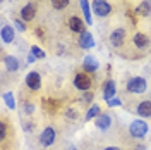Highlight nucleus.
Masks as SVG:
<instances>
[{
  "label": "nucleus",
  "instance_id": "nucleus-1",
  "mask_svg": "<svg viewBox=\"0 0 151 150\" xmlns=\"http://www.w3.org/2000/svg\"><path fill=\"white\" fill-rule=\"evenodd\" d=\"M125 90L132 95H141L148 90V81L142 76H132L125 83Z\"/></svg>",
  "mask_w": 151,
  "mask_h": 150
},
{
  "label": "nucleus",
  "instance_id": "nucleus-2",
  "mask_svg": "<svg viewBox=\"0 0 151 150\" xmlns=\"http://www.w3.org/2000/svg\"><path fill=\"white\" fill-rule=\"evenodd\" d=\"M148 131H150V124L144 121L142 117H137V119H134L129 124V135H131L132 138H136V140L144 138L148 135Z\"/></svg>",
  "mask_w": 151,
  "mask_h": 150
},
{
  "label": "nucleus",
  "instance_id": "nucleus-3",
  "mask_svg": "<svg viewBox=\"0 0 151 150\" xmlns=\"http://www.w3.org/2000/svg\"><path fill=\"white\" fill-rule=\"evenodd\" d=\"M72 84H74L76 90H79V92H89L91 90V86H93V79H91V76L88 74V73H77L74 76V79H72Z\"/></svg>",
  "mask_w": 151,
  "mask_h": 150
},
{
  "label": "nucleus",
  "instance_id": "nucleus-4",
  "mask_svg": "<svg viewBox=\"0 0 151 150\" xmlns=\"http://www.w3.org/2000/svg\"><path fill=\"white\" fill-rule=\"evenodd\" d=\"M91 9H93L94 16L98 17H106L112 14V4L108 0H93L91 2Z\"/></svg>",
  "mask_w": 151,
  "mask_h": 150
},
{
  "label": "nucleus",
  "instance_id": "nucleus-5",
  "mask_svg": "<svg viewBox=\"0 0 151 150\" xmlns=\"http://www.w3.org/2000/svg\"><path fill=\"white\" fill-rule=\"evenodd\" d=\"M38 141H40V145L45 147V149H47V147H52V145L57 141V131L52 128V126H47L43 131L40 133Z\"/></svg>",
  "mask_w": 151,
  "mask_h": 150
},
{
  "label": "nucleus",
  "instance_id": "nucleus-6",
  "mask_svg": "<svg viewBox=\"0 0 151 150\" xmlns=\"http://www.w3.org/2000/svg\"><path fill=\"white\" fill-rule=\"evenodd\" d=\"M24 83H26V86H28L31 92H38L41 88V74L38 71H31V73L26 74Z\"/></svg>",
  "mask_w": 151,
  "mask_h": 150
},
{
  "label": "nucleus",
  "instance_id": "nucleus-7",
  "mask_svg": "<svg viewBox=\"0 0 151 150\" xmlns=\"http://www.w3.org/2000/svg\"><path fill=\"white\" fill-rule=\"evenodd\" d=\"M108 42H110V45H112V47L120 48L124 45V42H125V29H124V28L113 29L112 33H110V36H108Z\"/></svg>",
  "mask_w": 151,
  "mask_h": 150
},
{
  "label": "nucleus",
  "instance_id": "nucleus-8",
  "mask_svg": "<svg viewBox=\"0 0 151 150\" xmlns=\"http://www.w3.org/2000/svg\"><path fill=\"white\" fill-rule=\"evenodd\" d=\"M67 26H69V29L72 33L81 35V33L86 31V21H83L79 16H72V17H69V21H67Z\"/></svg>",
  "mask_w": 151,
  "mask_h": 150
},
{
  "label": "nucleus",
  "instance_id": "nucleus-9",
  "mask_svg": "<svg viewBox=\"0 0 151 150\" xmlns=\"http://www.w3.org/2000/svg\"><path fill=\"white\" fill-rule=\"evenodd\" d=\"M77 45L83 48V50H91L94 47V36L86 29L84 33H81L79 38H77Z\"/></svg>",
  "mask_w": 151,
  "mask_h": 150
},
{
  "label": "nucleus",
  "instance_id": "nucleus-10",
  "mask_svg": "<svg viewBox=\"0 0 151 150\" xmlns=\"http://www.w3.org/2000/svg\"><path fill=\"white\" fill-rule=\"evenodd\" d=\"M98 69H100L98 59H94V55H84V59H83V71L91 74V73H96Z\"/></svg>",
  "mask_w": 151,
  "mask_h": 150
},
{
  "label": "nucleus",
  "instance_id": "nucleus-11",
  "mask_svg": "<svg viewBox=\"0 0 151 150\" xmlns=\"http://www.w3.org/2000/svg\"><path fill=\"white\" fill-rule=\"evenodd\" d=\"M19 16H21V19H22L24 23H29V21H33V19L36 17V7H35L33 4H26V5L21 7Z\"/></svg>",
  "mask_w": 151,
  "mask_h": 150
},
{
  "label": "nucleus",
  "instance_id": "nucleus-12",
  "mask_svg": "<svg viewBox=\"0 0 151 150\" xmlns=\"http://www.w3.org/2000/svg\"><path fill=\"white\" fill-rule=\"evenodd\" d=\"M94 126L100 130V131H108L110 130V126H112V117L108 116V114H100L96 119H94Z\"/></svg>",
  "mask_w": 151,
  "mask_h": 150
},
{
  "label": "nucleus",
  "instance_id": "nucleus-13",
  "mask_svg": "<svg viewBox=\"0 0 151 150\" xmlns=\"http://www.w3.org/2000/svg\"><path fill=\"white\" fill-rule=\"evenodd\" d=\"M150 36L148 35H144V33H134V36H132V45L136 48H139V50H144V48H148L150 45Z\"/></svg>",
  "mask_w": 151,
  "mask_h": 150
},
{
  "label": "nucleus",
  "instance_id": "nucleus-14",
  "mask_svg": "<svg viewBox=\"0 0 151 150\" xmlns=\"http://www.w3.org/2000/svg\"><path fill=\"white\" fill-rule=\"evenodd\" d=\"M136 114L142 117V119H148L151 117V100H142L136 105Z\"/></svg>",
  "mask_w": 151,
  "mask_h": 150
},
{
  "label": "nucleus",
  "instance_id": "nucleus-15",
  "mask_svg": "<svg viewBox=\"0 0 151 150\" xmlns=\"http://www.w3.org/2000/svg\"><path fill=\"white\" fill-rule=\"evenodd\" d=\"M117 95V86H115V81L113 79H106L103 84V100L108 102L110 98H113Z\"/></svg>",
  "mask_w": 151,
  "mask_h": 150
},
{
  "label": "nucleus",
  "instance_id": "nucleus-16",
  "mask_svg": "<svg viewBox=\"0 0 151 150\" xmlns=\"http://www.w3.org/2000/svg\"><path fill=\"white\" fill-rule=\"evenodd\" d=\"M79 5H81V10H83L86 24L91 26V24H93V9H91L89 2H88V0H79Z\"/></svg>",
  "mask_w": 151,
  "mask_h": 150
},
{
  "label": "nucleus",
  "instance_id": "nucleus-17",
  "mask_svg": "<svg viewBox=\"0 0 151 150\" xmlns=\"http://www.w3.org/2000/svg\"><path fill=\"white\" fill-rule=\"evenodd\" d=\"M0 38L4 43H12L16 40V31H14V26H2V31H0Z\"/></svg>",
  "mask_w": 151,
  "mask_h": 150
},
{
  "label": "nucleus",
  "instance_id": "nucleus-18",
  "mask_svg": "<svg viewBox=\"0 0 151 150\" xmlns=\"http://www.w3.org/2000/svg\"><path fill=\"white\" fill-rule=\"evenodd\" d=\"M4 66H5V69L9 71V73H17L19 71V60H17V57H14V55H5L4 57Z\"/></svg>",
  "mask_w": 151,
  "mask_h": 150
},
{
  "label": "nucleus",
  "instance_id": "nucleus-19",
  "mask_svg": "<svg viewBox=\"0 0 151 150\" xmlns=\"http://www.w3.org/2000/svg\"><path fill=\"white\" fill-rule=\"evenodd\" d=\"M134 12H136V16H141V17L150 16L151 14V2L150 0H142L141 4L134 9Z\"/></svg>",
  "mask_w": 151,
  "mask_h": 150
},
{
  "label": "nucleus",
  "instance_id": "nucleus-20",
  "mask_svg": "<svg viewBox=\"0 0 151 150\" xmlns=\"http://www.w3.org/2000/svg\"><path fill=\"white\" fill-rule=\"evenodd\" d=\"M100 114H101V107H100L98 103H91V105L88 107V111H86L84 121H93V119H96Z\"/></svg>",
  "mask_w": 151,
  "mask_h": 150
},
{
  "label": "nucleus",
  "instance_id": "nucleus-21",
  "mask_svg": "<svg viewBox=\"0 0 151 150\" xmlns=\"http://www.w3.org/2000/svg\"><path fill=\"white\" fill-rule=\"evenodd\" d=\"M2 97H4V102L7 105V109L14 111V109H16V97H14V93H12V92H5Z\"/></svg>",
  "mask_w": 151,
  "mask_h": 150
},
{
  "label": "nucleus",
  "instance_id": "nucleus-22",
  "mask_svg": "<svg viewBox=\"0 0 151 150\" xmlns=\"http://www.w3.org/2000/svg\"><path fill=\"white\" fill-rule=\"evenodd\" d=\"M50 4H52V7L55 10H64L70 4V0H50Z\"/></svg>",
  "mask_w": 151,
  "mask_h": 150
},
{
  "label": "nucleus",
  "instance_id": "nucleus-23",
  "mask_svg": "<svg viewBox=\"0 0 151 150\" xmlns=\"http://www.w3.org/2000/svg\"><path fill=\"white\" fill-rule=\"evenodd\" d=\"M29 52H31L33 55L36 57V59H45V57H47V54H45V50H43V48H40L38 45H33Z\"/></svg>",
  "mask_w": 151,
  "mask_h": 150
},
{
  "label": "nucleus",
  "instance_id": "nucleus-24",
  "mask_svg": "<svg viewBox=\"0 0 151 150\" xmlns=\"http://www.w3.org/2000/svg\"><path fill=\"white\" fill-rule=\"evenodd\" d=\"M65 117L67 119H77L79 117V111L76 107H67L65 109Z\"/></svg>",
  "mask_w": 151,
  "mask_h": 150
},
{
  "label": "nucleus",
  "instance_id": "nucleus-25",
  "mask_svg": "<svg viewBox=\"0 0 151 150\" xmlns=\"http://www.w3.org/2000/svg\"><path fill=\"white\" fill-rule=\"evenodd\" d=\"M7 133H9V126H7V122L5 121H2L0 122V140L2 141L7 138Z\"/></svg>",
  "mask_w": 151,
  "mask_h": 150
},
{
  "label": "nucleus",
  "instance_id": "nucleus-26",
  "mask_svg": "<svg viewBox=\"0 0 151 150\" xmlns=\"http://www.w3.org/2000/svg\"><path fill=\"white\" fill-rule=\"evenodd\" d=\"M12 24H14L19 31H22V33H24V31H26V28H28V26H26V23H24L22 19H14V21H12Z\"/></svg>",
  "mask_w": 151,
  "mask_h": 150
},
{
  "label": "nucleus",
  "instance_id": "nucleus-27",
  "mask_svg": "<svg viewBox=\"0 0 151 150\" xmlns=\"http://www.w3.org/2000/svg\"><path fill=\"white\" fill-rule=\"evenodd\" d=\"M93 100H94V93H91V92H84L83 98H81V102H84V103H91Z\"/></svg>",
  "mask_w": 151,
  "mask_h": 150
},
{
  "label": "nucleus",
  "instance_id": "nucleus-28",
  "mask_svg": "<svg viewBox=\"0 0 151 150\" xmlns=\"http://www.w3.org/2000/svg\"><path fill=\"white\" fill-rule=\"evenodd\" d=\"M106 105H108V107H119V105H122V100L117 98V97H113V98H110V100L106 102Z\"/></svg>",
  "mask_w": 151,
  "mask_h": 150
},
{
  "label": "nucleus",
  "instance_id": "nucleus-29",
  "mask_svg": "<svg viewBox=\"0 0 151 150\" xmlns=\"http://www.w3.org/2000/svg\"><path fill=\"white\" fill-rule=\"evenodd\" d=\"M22 109H24V112L26 114H33L35 112V105H33L31 102H24L22 103Z\"/></svg>",
  "mask_w": 151,
  "mask_h": 150
},
{
  "label": "nucleus",
  "instance_id": "nucleus-30",
  "mask_svg": "<svg viewBox=\"0 0 151 150\" xmlns=\"http://www.w3.org/2000/svg\"><path fill=\"white\" fill-rule=\"evenodd\" d=\"M103 150H122L120 147H117V145H108V147H105Z\"/></svg>",
  "mask_w": 151,
  "mask_h": 150
},
{
  "label": "nucleus",
  "instance_id": "nucleus-31",
  "mask_svg": "<svg viewBox=\"0 0 151 150\" xmlns=\"http://www.w3.org/2000/svg\"><path fill=\"white\" fill-rule=\"evenodd\" d=\"M35 60H36V57H35L33 54H31V52H29V54H28V62H29V64H33Z\"/></svg>",
  "mask_w": 151,
  "mask_h": 150
},
{
  "label": "nucleus",
  "instance_id": "nucleus-32",
  "mask_svg": "<svg viewBox=\"0 0 151 150\" xmlns=\"http://www.w3.org/2000/svg\"><path fill=\"white\" fill-rule=\"evenodd\" d=\"M132 150H146V147H144V145H136Z\"/></svg>",
  "mask_w": 151,
  "mask_h": 150
},
{
  "label": "nucleus",
  "instance_id": "nucleus-33",
  "mask_svg": "<svg viewBox=\"0 0 151 150\" xmlns=\"http://www.w3.org/2000/svg\"><path fill=\"white\" fill-rule=\"evenodd\" d=\"M65 150H77V147H74V145H72V147H69V149H65Z\"/></svg>",
  "mask_w": 151,
  "mask_h": 150
}]
</instances>
